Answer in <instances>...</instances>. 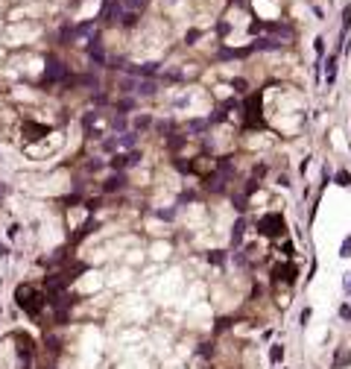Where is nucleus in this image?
Listing matches in <instances>:
<instances>
[{"mask_svg":"<svg viewBox=\"0 0 351 369\" xmlns=\"http://www.w3.org/2000/svg\"><path fill=\"white\" fill-rule=\"evenodd\" d=\"M15 305L30 319H35L44 308H47V293H44V290H38L35 285H18L15 287Z\"/></svg>","mask_w":351,"mask_h":369,"instance_id":"1","label":"nucleus"},{"mask_svg":"<svg viewBox=\"0 0 351 369\" xmlns=\"http://www.w3.org/2000/svg\"><path fill=\"white\" fill-rule=\"evenodd\" d=\"M258 232L264 237H269V240H278V237L287 235V220L281 214H267V217L258 223Z\"/></svg>","mask_w":351,"mask_h":369,"instance_id":"2","label":"nucleus"},{"mask_svg":"<svg viewBox=\"0 0 351 369\" xmlns=\"http://www.w3.org/2000/svg\"><path fill=\"white\" fill-rule=\"evenodd\" d=\"M296 279H299V269L293 261H281V264H275L272 267V285H284V287H293L296 285Z\"/></svg>","mask_w":351,"mask_h":369,"instance_id":"3","label":"nucleus"},{"mask_svg":"<svg viewBox=\"0 0 351 369\" xmlns=\"http://www.w3.org/2000/svg\"><path fill=\"white\" fill-rule=\"evenodd\" d=\"M114 170H123V167H138L141 164V152L132 150V152H123V155H114L111 161H108Z\"/></svg>","mask_w":351,"mask_h":369,"instance_id":"4","label":"nucleus"},{"mask_svg":"<svg viewBox=\"0 0 351 369\" xmlns=\"http://www.w3.org/2000/svg\"><path fill=\"white\" fill-rule=\"evenodd\" d=\"M351 366V349L348 346H336L331 357V369H348Z\"/></svg>","mask_w":351,"mask_h":369,"instance_id":"5","label":"nucleus"},{"mask_svg":"<svg viewBox=\"0 0 351 369\" xmlns=\"http://www.w3.org/2000/svg\"><path fill=\"white\" fill-rule=\"evenodd\" d=\"M123 176H120V173H117V176H111V179H108V182H102V194H117V191H123Z\"/></svg>","mask_w":351,"mask_h":369,"instance_id":"6","label":"nucleus"},{"mask_svg":"<svg viewBox=\"0 0 351 369\" xmlns=\"http://www.w3.org/2000/svg\"><path fill=\"white\" fill-rule=\"evenodd\" d=\"M334 76H336V56H328L325 59V82L334 85Z\"/></svg>","mask_w":351,"mask_h":369,"instance_id":"7","label":"nucleus"},{"mask_svg":"<svg viewBox=\"0 0 351 369\" xmlns=\"http://www.w3.org/2000/svg\"><path fill=\"white\" fill-rule=\"evenodd\" d=\"M284 343H275V346H272V349H269V363H281V360H284Z\"/></svg>","mask_w":351,"mask_h":369,"instance_id":"8","label":"nucleus"},{"mask_svg":"<svg viewBox=\"0 0 351 369\" xmlns=\"http://www.w3.org/2000/svg\"><path fill=\"white\" fill-rule=\"evenodd\" d=\"M334 182H336V185H342V188H348V185H351V176H348V170H336Z\"/></svg>","mask_w":351,"mask_h":369,"instance_id":"9","label":"nucleus"},{"mask_svg":"<svg viewBox=\"0 0 351 369\" xmlns=\"http://www.w3.org/2000/svg\"><path fill=\"white\" fill-rule=\"evenodd\" d=\"M339 319H342V322H351V302L339 305Z\"/></svg>","mask_w":351,"mask_h":369,"instance_id":"10","label":"nucleus"},{"mask_svg":"<svg viewBox=\"0 0 351 369\" xmlns=\"http://www.w3.org/2000/svg\"><path fill=\"white\" fill-rule=\"evenodd\" d=\"M339 255H342V258H351V235L342 240V246H339Z\"/></svg>","mask_w":351,"mask_h":369,"instance_id":"11","label":"nucleus"},{"mask_svg":"<svg viewBox=\"0 0 351 369\" xmlns=\"http://www.w3.org/2000/svg\"><path fill=\"white\" fill-rule=\"evenodd\" d=\"M342 293L351 296V272H345V279H342Z\"/></svg>","mask_w":351,"mask_h":369,"instance_id":"12","label":"nucleus"},{"mask_svg":"<svg viewBox=\"0 0 351 369\" xmlns=\"http://www.w3.org/2000/svg\"><path fill=\"white\" fill-rule=\"evenodd\" d=\"M348 24H351V9H345L342 12V30H348Z\"/></svg>","mask_w":351,"mask_h":369,"instance_id":"13","label":"nucleus"},{"mask_svg":"<svg viewBox=\"0 0 351 369\" xmlns=\"http://www.w3.org/2000/svg\"><path fill=\"white\" fill-rule=\"evenodd\" d=\"M307 319H310V308H304V311H301V322H299L301 328H304V325H307Z\"/></svg>","mask_w":351,"mask_h":369,"instance_id":"14","label":"nucleus"},{"mask_svg":"<svg viewBox=\"0 0 351 369\" xmlns=\"http://www.w3.org/2000/svg\"><path fill=\"white\" fill-rule=\"evenodd\" d=\"M3 255H6V246H3V243H0V258H3Z\"/></svg>","mask_w":351,"mask_h":369,"instance_id":"15","label":"nucleus"}]
</instances>
